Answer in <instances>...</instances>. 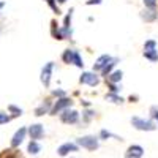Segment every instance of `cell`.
I'll return each instance as SVG.
<instances>
[{
  "mask_svg": "<svg viewBox=\"0 0 158 158\" xmlns=\"http://www.w3.org/2000/svg\"><path fill=\"white\" fill-rule=\"evenodd\" d=\"M122 76H123V73L120 71V70H117V71H114V73H109L108 76H106V82H118V81H122Z\"/></svg>",
  "mask_w": 158,
  "mask_h": 158,
  "instance_id": "cell-13",
  "label": "cell"
},
{
  "mask_svg": "<svg viewBox=\"0 0 158 158\" xmlns=\"http://www.w3.org/2000/svg\"><path fill=\"white\" fill-rule=\"evenodd\" d=\"M115 63H117V59H111V60L108 62L106 67H104V68L101 70V74H103V76H108V74L111 73V70L115 67Z\"/></svg>",
  "mask_w": 158,
  "mask_h": 158,
  "instance_id": "cell-15",
  "label": "cell"
},
{
  "mask_svg": "<svg viewBox=\"0 0 158 158\" xmlns=\"http://www.w3.org/2000/svg\"><path fill=\"white\" fill-rule=\"evenodd\" d=\"M52 68H54V63H52V62H48V63L44 65V68L41 70V82H43L46 87H49V84H51Z\"/></svg>",
  "mask_w": 158,
  "mask_h": 158,
  "instance_id": "cell-5",
  "label": "cell"
},
{
  "mask_svg": "<svg viewBox=\"0 0 158 158\" xmlns=\"http://www.w3.org/2000/svg\"><path fill=\"white\" fill-rule=\"evenodd\" d=\"M49 111V104L46 103V104H41L40 108H36V111H35V115H43L44 112H48Z\"/></svg>",
  "mask_w": 158,
  "mask_h": 158,
  "instance_id": "cell-23",
  "label": "cell"
},
{
  "mask_svg": "<svg viewBox=\"0 0 158 158\" xmlns=\"http://www.w3.org/2000/svg\"><path fill=\"white\" fill-rule=\"evenodd\" d=\"M25 133H27V128H19L16 133H15V136H13V139H11V147L15 149V147H19V144L24 141V138H25Z\"/></svg>",
  "mask_w": 158,
  "mask_h": 158,
  "instance_id": "cell-8",
  "label": "cell"
},
{
  "mask_svg": "<svg viewBox=\"0 0 158 158\" xmlns=\"http://www.w3.org/2000/svg\"><path fill=\"white\" fill-rule=\"evenodd\" d=\"M101 0H87V5H100Z\"/></svg>",
  "mask_w": 158,
  "mask_h": 158,
  "instance_id": "cell-31",
  "label": "cell"
},
{
  "mask_svg": "<svg viewBox=\"0 0 158 158\" xmlns=\"http://www.w3.org/2000/svg\"><path fill=\"white\" fill-rule=\"evenodd\" d=\"M46 2H48V5H49V6H51L52 10H54V11L57 13V15H59L60 11H59V8H57V5H56V0H46Z\"/></svg>",
  "mask_w": 158,
  "mask_h": 158,
  "instance_id": "cell-27",
  "label": "cell"
},
{
  "mask_svg": "<svg viewBox=\"0 0 158 158\" xmlns=\"http://www.w3.org/2000/svg\"><path fill=\"white\" fill-rule=\"evenodd\" d=\"M156 11H155V8H149V10H144L142 13H141V18L146 21V22H152V21H155L156 19Z\"/></svg>",
  "mask_w": 158,
  "mask_h": 158,
  "instance_id": "cell-12",
  "label": "cell"
},
{
  "mask_svg": "<svg viewBox=\"0 0 158 158\" xmlns=\"http://www.w3.org/2000/svg\"><path fill=\"white\" fill-rule=\"evenodd\" d=\"M71 63H74L77 68H82V67H84V62H82L81 56H79V52L74 51V56H73V62H71Z\"/></svg>",
  "mask_w": 158,
  "mask_h": 158,
  "instance_id": "cell-19",
  "label": "cell"
},
{
  "mask_svg": "<svg viewBox=\"0 0 158 158\" xmlns=\"http://www.w3.org/2000/svg\"><path fill=\"white\" fill-rule=\"evenodd\" d=\"M54 95H57V97H63L65 94H63L62 90H54Z\"/></svg>",
  "mask_w": 158,
  "mask_h": 158,
  "instance_id": "cell-33",
  "label": "cell"
},
{
  "mask_svg": "<svg viewBox=\"0 0 158 158\" xmlns=\"http://www.w3.org/2000/svg\"><path fill=\"white\" fill-rule=\"evenodd\" d=\"M29 135L32 138V141H38V139H41L43 135H44V128L41 123H35L29 128Z\"/></svg>",
  "mask_w": 158,
  "mask_h": 158,
  "instance_id": "cell-7",
  "label": "cell"
},
{
  "mask_svg": "<svg viewBox=\"0 0 158 158\" xmlns=\"http://www.w3.org/2000/svg\"><path fill=\"white\" fill-rule=\"evenodd\" d=\"M77 150V146L76 144H71V142H67V144H62V146L57 149V153L60 156H65V155H68L70 152H76Z\"/></svg>",
  "mask_w": 158,
  "mask_h": 158,
  "instance_id": "cell-10",
  "label": "cell"
},
{
  "mask_svg": "<svg viewBox=\"0 0 158 158\" xmlns=\"http://www.w3.org/2000/svg\"><path fill=\"white\" fill-rule=\"evenodd\" d=\"M106 100H109V101H112V103H115V104H120V103H123L122 97H117L115 94H109V95H106Z\"/></svg>",
  "mask_w": 158,
  "mask_h": 158,
  "instance_id": "cell-21",
  "label": "cell"
},
{
  "mask_svg": "<svg viewBox=\"0 0 158 158\" xmlns=\"http://www.w3.org/2000/svg\"><path fill=\"white\" fill-rule=\"evenodd\" d=\"M77 144L81 147L87 149V150H97L98 149V138L95 136H84V138H79Z\"/></svg>",
  "mask_w": 158,
  "mask_h": 158,
  "instance_id": "cell-2",
  "label": "cell"
},
{
  "mask_svg": "<svg viewBox=\"0 0 158 158\" xmlns=\"http://www.w3.org/2000/svg\"><path fill=\"white\" fill-rule=\"evenodd\" d=\"M57 2H59V3H65V2H67V0H57Z\"/></svg>",
  "mask_w": 158,
  "mask_h": 158,
  "instance_id": "cell-35",
  "label": "cell"
},
{
  "mask_svg": "<svg viewBox=\"0 0 158 158\" xmlns=\"http://www.w3.org/2000/svg\"><path fill=\"white\" fill-rule=\"evenodd\" d=\"M131 123L136 130H141V131H153L156 127L153 122L150 120H144V118H139V117H133L131 118Z\"/></svg>",
  "mask_w": 158,
  "mask_h": 158,
  "instance_id": "cell-1",
  "label": "cell"
},
{
  "mask_svg": "<svg viewBox=\"0 0 158 158\" xmlns=\"http://www.w3.org/2000/svg\"><path fill=\"white\" fill-rule=\"evenodd\" d=\"M3 6H5V2H0V10H2Z\"/></svg>",
  "mask_w": 158,
  "mask_h": 158,
  "instance_id": "cell-34",
  "label": "cell"
},
{
  "mask_svg": "<svg viewBox=\"0 0 158 158\" xmlns=\"http://www.w3.org/2000/svg\"><path fill=\"white\" fill-rule=\"evenodd\" d=\"M73 56H74V51L73 49H67L63 52V56H62V60L65 63H71L73 62Z\"/></svg>",
  "mask_w": 158,
  "mask_h": 158,
  "instance_id": "cell-18",
  "label": "cell"
},
{
  "mask_svg": "<svg viewBox=\"0 0 158 158\" xmlns=\"http://www.w3.org/2000/svg\"><path fill=\"white\" fill-rule=\"evenodd\" d=\"M150 114H152L153 118H156V120H158V109H156V108H152V109H150Z\"/></svg>",
  "mask_w": 158,
  "mask_h": 158,
  "instance_id": "cell-30",
  "label": "cell"
},
{
  "mask_svg": "<svg viewBox=\"0 0 158 158\" xmlns=\"http://www.w3.org/2000/svg\"><path fill=\"white\" fill-rule=\"evenodd\" d=\"M11 120V117L5 112H0V125H3V123H8Z\"/></svg>",
  "mask_w": 158,
  "mask_h": 158,
  "instance_id": "cell-25",
  "label": "cell"
},
{
  "mask_svg": "<svg viewBox=\"0 0 158 158\" xmlns=\"http://www.w3.org/2000/svg\"><path fill=\"white\" fill-rule=\"evenodd\" d=\"M79 81H81V84H87V85H90V87H95V85L100 84L98 76H97L95 73H90V71L82 73V76L79 77Z\"/></svg>",
  "mask_w": 158,
  "mask_h": 158,
  "instance_id": "cell-4",
  "label": "cell"
},
{
  "mask_svg": "<svg viewBox=\"0 0 158 158\" xmlns=\"http://www.w3.org/2000/svg\"><path fill=\"white\" fill-rule=\"evenodd\" d=\"M8 111H10L13 115H15V117H18V115L22 114V109H19L18 106H15V104H10V106H8Z\"/></svg>",
  "mask_w": 158,
  "mask_h": 158,
  "instance_id": "cell-24",
  "label": "cell"
},
{
  "mask_svg": "<svg viewBox=\"0 0 158 158\" xmlns=\"http://www.w3.org/2000/svg\"><path fill=\"white\" fill-rule=\"evenodd\" d=\"M144 57L152 60V62H156L158 60V54H156V51H149V52H144Z\"/></svg>",
  "mask_w": 158,
  "mask_h": 158,
  "instance_id": "cell-22",
  "label": "cell"
},
{
  "mask_svg": "<svg viewBox=\"0 0 158 158\" xmlns=\"http://www.w3.org/2000/svg\"><path fill=\"white\" fill-rule=\"evenodd\" d=\"M109 84V87H111V92H112V94H117V92H118V87L114 84V82H108Z\"/></svg>",
  "mask_w": 158,
  "mask_h": 158,
  "instance_id": "cell-29",
  "label": "cell"
},
{
  "mask_svg": "<svg viewBox=\"0 0 158 158\" xmlns=\"http://www.w3.org/2000/svg\"><path fill=\"white\" fill-rule=\"evenodd\" d=\"M94 115H95V114L92 112V111H87V112H85V120H90V118L94 117Z\"/></svg>",
  "mask_w": 158,
  "mask_h": 158,
  "instance_id": "cell-32",
  "label": "cell"
},
{
  "mask_svg": "<svg viewBox=\"0 0 158 158\" xmlns=\"http://www.w3.org/2000/svg\"><path fill=\"white\" fill-rule=\"evenodd\" d=\"M0 158H22L16 150H11V149H8V150H3L2 153H0Z\"/></svg>",
  "mask_w": 158,
  "mask_h": 158,
  "instance_id": "cell-14",
  "label": "cell"
},
{
  "mask_svg": "<svg viewBox=\"0 0 158 158\" xmlns=\"http://www.w3.org/2000/svg\"><path fill=\"white\" fill-rule=\"evenodd\" d=\"M112 136H114V135H111L109 131H106V130H101V131H100V138H101V139H108V138H112Z\"/></svg>",
  "mask_w": 158,
  "mask_h": 158,
  "instance_id": "cell-26",
  "label": "cell"
},
{
  "mask_svg": "<svg viewBox=\"0 0 158 158\" xmlns=\"http://www.w3.org/2000/svg\"><path fill=\"white\" fill-rule=\"evenodd\" d=\"M60 120L63 123H71L73 125V123H76L79 120V114L74 109H63L62 114H60Z\"/></svg>",
  "mask_w": 158,
  "mask_h": 158,
  "instance_id": "cell-3",
  "label": "cell"
},
{
  "mask_svg": "<svg viewBox=\"0 0 158 158\" xmlns=\"http://www.w3.org/2000/svg\"><path fill=\"white\" fill-rule=\"evenodd\" d=\"M144 5H146L147 8H155L156 0H144Z\"/></svg>",
  "mask_w": 158,
  "mask_h": 158,
  "instance_id": "cell-28",
  "label": "cell"
},
{
  "mask_svg": "<svg viewBox=\"0 0 158 158\" xmlns=\"http://www.w3.org/2000/svg\"><path fill=\"white\" fill-rule=\"evenodd\" d=\"M112 57L111 56H108V54H104V56H100L98 59H97V62H95V65H94V70H103L104 67H106V65H108V62L111 60Z\"/></svg>",
  "mask_w": 158,
  "mask_h": 158,
  "instance_id": "cell-11",
  "label": "cell"
},
{
  "mask_svg": "<svg viewBox=\"0 0 158 158\" xmlns=\"http://www.w3.org/2000/svg\"><path fill=\"white\" fill-rule=\"evenodd\" d=\"M149 51H156V41H153V40L146 41V44H144V52H149Z\"/></svg>",
  "mask_w": 158,
  "mask_h": 158,
  "instance_id": "cell-20",
  "label": "cell"
},
{
  "mask_svg": "<svg viewBox=\"0 0 158 158\" xmlns=\"http://www.w3.org/2000/svg\"><path fill=\"white\" fill-rule=\"evenodd\" d=\"M68 106H71V100H70V98H60V100H57V103L54 104V108H52L51 114H52V115H57V114L62 112L63 109H67Z\"/></svg>",
  "mask_w": 158,
  "mask_h": 158,
  "instance_id": "cell-6",
  "label": "cell"
},
{
  "mask_svg": "<svg viewBox=\"0 0 158 158\" xmlns=\"http://www.w3.org/2000/svg\"><path fill=\"white\" fill-rule=\"evenodd\" d=\"M27 149H29V153H30V155H36L40 150H41V147H40V144H38L36 141H30Z\"/></svg>",
  "mask_w": 158,
  "mask_h": 158,
  "instance_id": "cell-16",
  "label": "cell"
},
{
  "mask_svg": "<svg viewBox=\"0 0 158 158\" xmlns=\"http://www.w3.org/2000/svg\"><path fill=\"white\" fill-rule=\"evenodd\" d=\"M144 155V149L141 146H130L125 152V158H141Z\"/></svg>",
  "mask_w": 158,
  "mask_h": 158,
  "instance_id": "cell-9",
  "label": "cell"
},
{
  "mask_svg": "<svg viewBox=\"0 0 158 158\" xmlns=\"http://www.w3.org/2000/svg\"><path fill=\"white\" fill-rule=\"evenodd\" d=\"M51 25H52V36H54L56 40H63L62 30H60V29H57V22H56V21H52V22H51Z\"/></svg>",
  "mask_w": 158,
  "mask_h": 158,
  "instance_id": "cell-17",
  "label": "cell"
}]
</instances>
